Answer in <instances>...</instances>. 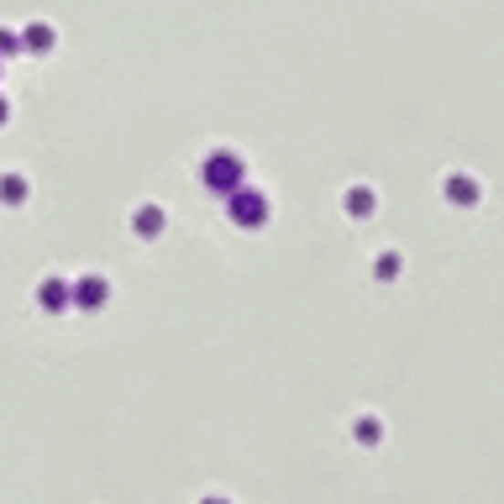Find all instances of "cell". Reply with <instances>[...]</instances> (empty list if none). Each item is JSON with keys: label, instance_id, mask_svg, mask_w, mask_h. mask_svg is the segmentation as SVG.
<instances>
[{"label": "cell", "instance_id": "8fae6325", "mask_svg": "<svg viewBox=\"0 0 504 504\" xmlns=\"http://www.w3.org/2000/svg\"><path fill=\"white\" fill-rule=\"evenodd\" d=\"M383 436V425H373V415H362V425H357V441H378Z\"/></svg>", "mask_w": 504, "mask_h": 504}, {"label": "cell", "instance_id": "ba28073f", "mask_svg": "<svg viewBox=\"0 0 504 504\" xmlns=\"http://www.w3.org/2000/svg\"><path fill=\"white\" fill-rule=\"evenodd\" d=\"M0 200H5V205H21V200H26V179H21V173H0Z\"/></svg>", "mask_w": 504, "mask_h": 504}, {"label": "cell", "instance_id": "7a4b0ae2", "mask_svg": "<svg viewBox=\"0 0 504 504\" xmlns=\"http://www.w3.org/2000/svg\"><path fill=\"white\" fill-rule=\"evenodd\" d=\"M226 215L231 221H236V226H263V221H268V194H263V189H247V184H236L226 194Z\"/></svg>", "mask_w": 504, "mask_h": 504}, {"label": "cell", "instance_id": "277c9868", "mask_svg": "<svg viewBox=\"0 0 504 504\" xmlns=\"http://www.w3.org/2000/svg\"><path fill=\"white\" fill-rule=\"evenodd\" d=\"M37 305H42V310H68V305H74V284H63V278H42V284H37Z\"/></svg>", "mask_w": 504, "mask_h": 504}, {"label": "cell", "instance_id": "3957f363", "mask_svg": "<svg viewBox=\"0 0 504 504\" xmlns=\"http://www.w3.org/2000/svg\"><path fill=\"white\" fill-rule=\"evenodd\" d=\"M105 299H110V284H105L100 273H89V278H74V305H84V310H100Z\"/></svg>", "mask_w": 504, "mask_h": 504}, {"label": "cell", "instance_id": "4fadbf2b", "mask_svg": "<svg viewBox=\"0 0 504 504\" xmlns=\"http://www.w3.org/2000/svg\"><path fill=\"white\" fill-rule=\"evenodd\" d=\"M11 121V105H5V95H0V126Z\"/></svg>", "mask_w": 504, "mask_h": 504}, {"label": "cell", "instance_id": "30bf717a", "mask_svg": "<svg viewBox=\"0 0 504 504\" xmlns=\"http://www.w3.org/2000/svg\"><path fill=\"white\" fill-rule=\"evenodd\" d=\"M11 53H21V32L0 26V58H11Z\"/></svg>", "mask_w": 504, "mask_h": 504}, {"label": "cell", "instance_id": "52a82bcc", "mask_svg": "<svg viewBox=\"0 0 504 504\" xmlns=\"http://www.w3.org/2000/svg\"><path fill=\"white\" fill-rule=\"evenodd\" d=\"M21 47H26V53H53V26H47V21L26 26V32H21Z\"/></svg>", "mask_w": 504, "mask_h": 504}, {"label": "cell", "instance_id": "5b68a950", "mask_svg": "<svg viewBox=\"0 0 504 504\" xmlns=\"http://www.w3.org/2000/svg\"><path fill=\"white\" fill-rule=\"evenodd\" d=\"M163 226H168V215L158 205H142L131 215V231H137V236H163Z\"/></svg>", "mask_w": 504, "mask_h": 504}, {"label": "cell", "instance_id": "9c48e42d", "mask_svg": "<svg viewBox=\"0 0 504 504\" xmlns=\"http://www.w3.org/2000/svg\"><path fill=\"white\" fill-rule=\"evenodd\" d=\"M347 215H357V221L373 215V189H352V194H347Z\"/></svg>", "mask_w": 504, "mask_h": 504}, {"label": "cell", "instance_id": "6da1fadb", "mask_svg": "<svg viewBox=\"0 0 504 504\" xmlns=\"http://www.w3.org/2000/svg\"><path fill=\"white\" fill-rule=\"evenodd\" d=\"M200 179H205V189H215V194H231L236 184H247V179H242V158L226 152V147L210 152L205 163H200Z\"/></svg>", "mask_w": 504, "mask_h": 504}, {"label": "cell", "instance_id": "7c38bea8", "mask_svg": "<svg viewBox=\"0 0 504 504\" xmlns=\"http://www.w3.org/2000/svg\"><path fill=\"white\" fill-rule=\"evenodd\" d=\"M373 273H378V278H394V273H399V257H394V252H389V257H378Z\"/></svg>", "mask_w": 504, "mask_h": 504}, {"label": "cell", "instance_id": "8992f818", "mask_svg": "<svg viewBox=\"0 0 504 504\" xmlns=\"http://www.w3.org/2000/svg\"><path fill=\"white\" fill-rule=\"evenodd\" d=\"M446 200H452V205H478V184H473L467 173H452V179H446Z\"/></svg>", "mask_w": 504, "mask_h": 504}]
</instances>
